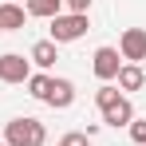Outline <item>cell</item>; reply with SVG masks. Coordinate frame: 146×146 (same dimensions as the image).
<instances>
[{
	"mask_svg": "<svg viewBox=\"0 0 146 146\" xmlns=\"http://www.w3.org/2000/svg\"><path fill=\"white\" fill-rule=\"evenodd\" d=\"M4 142L8 146H44L48 142V126L40 119H32V115L12 119V122H4Z\"/></svg>",
	"mask_w": 146,
	"mask_h": 146,
	"instance_id": "1",
	"label": "cell"
},
{
	"mask_svg": "<svg viewBox=\"0 0 146 146\" xmlns=\"http://www.w3.org/2000/svg\"><path fill=\"white\" fill-rule=\"evenodd\" d=\"M87 28H91V20L83 16V12H59L55 20H51V44H75L79 36H87Z\"/></svg>",
	"mask_w": 146,
	"mask_h": 146,
	"instance_id": "2",
	"label": "cell"
},
{
	"mask_svg": "<svg viewBox=\"0 0 146 146\" xmlns=\"http://www.w3.org/2000/svg\"><path fill=\"white\" fill-rule=\"evenodd\" d=\"M119 55L126 63H142L146 59V28H126L119 36Z\"/></svg>",
	"mask_w": 146,
	"mask_h": 146,
	"instance_id": "3",
	"label": "cell"
},
{
	"mask_svg": "<svg viewBox=\"0 0 146 146\" xmlns=\"http://www.w3.org/2000/svg\"><path fill=\"white\" fill-rule=\"evenodd\" d=\"M119 67H122V55H119V48H95V55H91V71H95L103 83H115Z\"/></svg>",
	"mask_w": 146,
	"mask_h": 146,
	"instance_id": "4",
	"label": "cell"
},
{
	"mask_svg": "<svg viewBox=\"0 0 146 146\" xmlns=\"http://www.w3.org/2000/svg\"><path fill=\"white\" fill-rule=\"evenodd\" d=\"M28 75H32V59H24L20 51L0 55V83H28Z\"/></svg>",
	"mask_w": 146,
	"mask_h": 146,
	"instance_id": "5",
	"label": "cell"
},
{
	"mask_svg": "<svg viewBox=\"0 0 146 146\" xmlns=\"http://www.w3.org/2000/svg\"><path fill=\"white\" fill-rule=\"evenodd\" d=\"M99 111H103V122H107V126H130V122L138 119V115H134V103H130L126 95L111 99V103L99 107Z\"/></svg>",
	"mask_w": 146,
	"mask_h": 146,
	"instance_id": "6",
	"label": "cell"
},
{
	"mask_svg": "<svg viewBox=\"0 0 146 146\" xmlns=\"http://www.w3.org/2000/svg\"><path fill=\"white\" fill-rule=\"evenodd\" d=\"M44 103L55 107V111H67V107L75 103V83H71V79H51V91H48Z\"/></svg>",
	"mask_w": 146,
	"mask_h": 146,
	"instance_id": "7",
	"label": "cell"
},
{
	"mask_svg": "<svg viewBox=\"0 0 146 146\" xmlns=\"http://www.w3.org/2000/svg\"><path fill=\"white\" fill-rule=\"evenodd\" d=\"M115 83H119V91H142L146 87V71L138 63H122L119 75H115Z\"/></svg>",
	"mask_w": 146,
	"mask_h": 146,
	"instance_id": "8",
	"label": "cell"
},
{
	"mask_svg": "<svg viewBox=\"0 0 146 146\" xmlns=\"http://www.w3.org/2000/svg\"><path fill=\"white\" fill-rule=\"evenodd\" d=\"M59 44H51V40H36V44H32V51H28V59H32V63H36V67H44V71H48V67H55V59H59Z\"/></svg>",
	"mask_w": 146,
	"mask_h": 146,
	"instance_id": "9",
	"label": "cell"
},
{
	"mask_svg": "<svg viewBox=\"0 0 146 146\" xmlns=\"http://www.w3.org/2000/svg\"><path fill=\"white\" fill-rule=\"evenodd\" d=\"M24 20H28V12L20 8V4H12V0L0 4V32H20Z\"/></svg>",
	"mask_w": 146,
	"mask_h": 146,
	"instance_id": "10",
	"label": "cell"
},
{
	"mask_svg": "<svg viewBox=\"0 0 146 146\" xmlns=\"http://www.w3.org/2000/svg\"><path fill=\"white\" fill-rule=\"evenodd\" d=\"M24 12L28 16H40V20H55V16L63 12V0H28Z\"/></svg>",
	"mask_w": 146,
	"mask_h": 146,
	"instance_id": "11",
	"label": "cell"
},
{
	"mask_svg": "<svg viewBox=\"0 0 146 146\" xmlns=\"http://www.w3.org/2000/svg\"><path fill=\"white\" fill-rule=\"evenodd\" d=\"M24 87H28V95H32V99H40V103H44L48 91H51V75H48V71H32Z\"/></svg>",
	"mask_w": 146,
	"mask_h": 146,
	"instance_id": "12",
	"label": "cell"
},
{
	"mask_svg": "<svg viewBox=\"0 0 146 146\" xmlns=\"http://www.w3.org/2000/svg\"><path fill=\"white\" fill-rule=\"evenodd\" d=\"M55 146H91V138H87L83 130H71V134H63V138H59Z\"/></svg>",
	"mask_w": 146,
	"mask_h": 146,
	"instance_id": "13",
	"label": "cell"
},
{
	"mask_svg": "<svg viewBox=\"0 0 146 146\" xmlns=\"http://www.w3.org/2000/svg\"><path fill=\"white\" fill-rule=\"evenodd\" d=\"M130 138H134L138 146H146V119H134V122H130Z\"/></svg>",
	"mask_w": 146,
	"mask_h": 146,
	"instance_id": "14",
	"label": "cell"
},
{
	"mask_svg": "<svg viewBox=\"0 0 146 146\" xmlns=\"http://www.w3.org/2000/svg\"><path fill=\"white\" fill-rule=\"evenodd\" d=\"M63 4H67V8H71V12H83V16H87V12H91V0H63Z\"/></svg>",
	"mask_w": 146,
	"mask_h": 146,
	"instance_id": "15",
	"label": "cell"
},
{
	"mask_svg": "<svg viewBox=\"0 0 146 146\" xmlns=\"http://www.w3.org/2000/svg\"><path fill=\"white\" fill-rule=\"evenodd\" d=\"M0 146H8V142H0Z\"/></svg>",
	"mask_w": 146,
	"mask_h": 146,
	"instance_id": "16",
	"label": "cell"
}]
</instances>
